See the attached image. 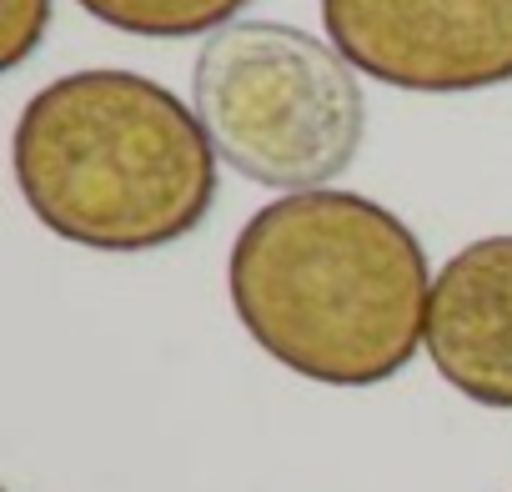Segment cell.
I'll list each match as a JSON object with an SVG mask.
<instances>
[{"label": "cell", "instance_id": "obj_1", "mask_svg": "<svg viewBox=\"0 0 512 492\" xmlns=\"http://www.w3.org/2000/svg\"><path fill=\"white\" fill-rule=\"evenodd\" d=\"M226 287L246 337L322 387H377L427 347L422 241L357 191L322 186L251 211Z\"/></svg>", "mask_w": 512, "mask_h": 492}, {"label": "cell", "instance_id": "obj_2", "mask_svg": "<svg viewBox=\"0 0 512 492\" xmlns=\"http://www.w3.org/2000/svg\"><path fill=\"white\" fill-rule=\"evenodd\" d=\"M36 221L91 252H156L216 201V146L186 101L136 71H76L41 86L11 141Z\"/></svg>", "mask_w": 512, "mask_h": 492}, {"label": "cell", "instance_id": "obj_3", "mask_svg": "<svg viewBox=\"0 0 512 492\" xmlns=\"http://www.w3.org/2000/svg\"><path fill=\"white\" fill-rule=\"evenodd\" d=\"M191 101L231 171L292 196L337 181L367 136V96L352 61L282 21L216 31L196 56Z\"/></svg>", "mask_w": 512, "mask_h": 492}, {"label": "cell", "instance_id": "obj_4", "mask_svg": "<svg viewBox=\"0 0 512 492\" xmlns=\"http://www.w3.org/2000/svg\"><path fill=\"white\" fill-rule=\"evenodd\" d=\"M322 26L352 71L467 96L512 81V0H322Z\"/></svg>", "mask_w": 512, "mask_h": 492}, {"label": "cell", "instance_id": "obj_5", "mask_svg": "<svg viewBox=\"0 0 512 492\" xmlns=\"http://www.w3.org/2000/svg\"><path fill=\"white\" fill-rule=\"evenodd\" d=\"M427 357L467 402L512 412V231L442 262L427 302Z\"/></svg>", "mask_w": 512, "mask_h": 492}, {"label": "cell", "instance_id": "obj_6", "mask_svg": "<svg viewBox=\"0 0 512 492\" xmlns=\"http://www.w3.org/2000/svg\"><path fill=\"white\" fill-rule=\"evenodd\" d=\"M76 6L126 36H151V41H181L201 31H226L251 0H76Z\"/></svg>", "mask_w": 512, "mask_h": 492}, {"label": "cell", "instance_id": "obj_7", "mask_svg": "<svg viewBox=\"0 0 512 492\" xmlns=\"http://www.w3.org/2000/svg\"><path fill=\"white\" fill-rule=\"evenodd\" d=\"M51 0H0V66L16 71L46 41Z\"/></svg>", "mask_w": 512, "mask_h": 492}]
</instances>
